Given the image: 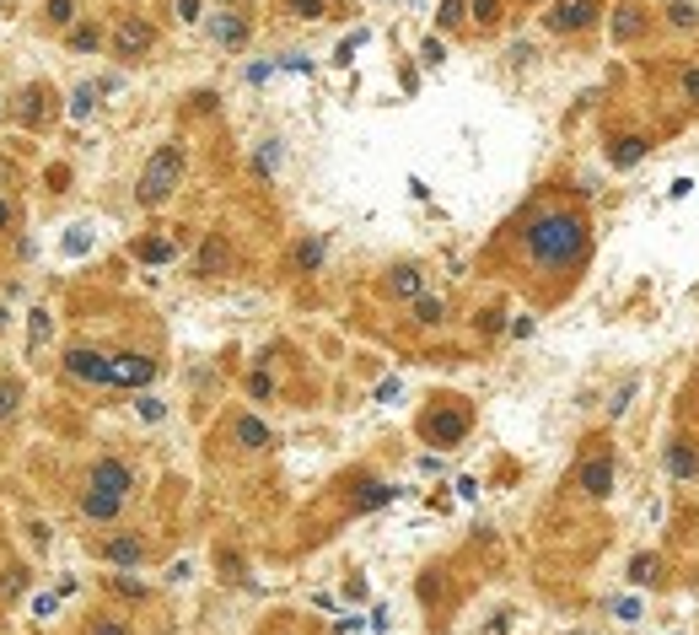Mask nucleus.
I'll return each mask as SVG.
<instances>
[{
	"instance_id": "f257e3e1",
	"label": "nucleus",
	"mask_w": 699,
	"mask_h": 635,
	"mask_svg": "<svg viewBox=\"0 0 699 635\" xmlns=\"http://www.w3.org/2000/svg\"><path fill=\"white\" fill-rule=\"evenodd\" d=\"M517 259L543 281H576V270L592 259V221L576 205H538L517 227Z\"/></svg>"
},
{
	"instance_id": "f03ea898",
	"label": "nucleus",
	"mask_w": 699,
	"mask_h": 635,
	"mask_svg": "<svg viewBox=\"0 0 699 635\" xmlns=\"http://www.w3.org/2000/svg\"><path fill=\"white\" fill-rule=\"evenodd\" d=\"M183 173H188V146H183V140H167V146H157V151L146 157L140 178H135V205H146V210H162V205L173 200L177 189H183Z\"/></svg>"
},
{
	"instance_id": "7ed1b4c3",
	"label": "nucleus",
	"mask_w": 699,
	"mask_h": 635,
	"mask_svg": "<svg viewBox=\"0 0 699 635\" xmlns=\"http://www.w3.org/2000/svg\"><path fill=\"white\" fill-rule=\"evenodd\" d=\"M468 431H473V405H468V399H452V394L431 399L425 415H420V442H425V447H458Z\"/></svg>"
},
{
	"instance_id": "20e7f679",
	"label": "nucleus",
	"mask_w": 699,
	"mask_h": 635,
	"mask_svg": "<svg viewBox=\"0 0 699 635\" xmlns=\"http://www.w3.org/2000/svg\"><path fill=\"white\" fill-rule=\"evenodd\" d=\"M108 49H114L118 65H140V59L157 49V27H151V16H140V11H118L114 33H108Z\"/></svg>"
},
{
	"instance_id": "39448f33",
	"label": "nucleus",
	"mask_w": 699,
	"mask_h": 635,
	"mask_svg": "<svg viewBox=\"0 0 699 635\" xmlns=\"http://www.w3.org/2000/svg\"><path fill=\"white\" fill-rule=\"evenodd\" d=\"M59 372L76 377V383H92V388H114V355L92 345H70L59 355Z\"/></svg>"
},
{
	"instance_id": "423d86ee",
	"label": "nucleus",
	"mask_w": 699,
	"mask_h": 635,
	"mask_svg": "<svg viewBox=\"0 0 699 635\" xmlns=\"http://www.w3.org/2000/svg\"><path fill=\"white\" fill-rule=\"evenodd\" d=\"M597 16H603V0H554L543 27L554 38H582L586 27H597Z\"/></svg>"
},
{
	"instance_id": "0eeeda50",
	"label": "nucleus",
	"mask_w": 699,
	"mask_h": 635,
	"mask_svg": "<svg viewBox=\"0 0 699 635\" xmlns=\"http://www.w3.org/2000/svg\"><path fill=\"white\" fill-rule=\"evenodd\" d=\"M135 468L124 458H97L92 468H86V490H103V496H118V501H129L135 496Z\"/></svg>"
},
{
	"instance_id": "6e6552de",
	"label": "nucleus",
	"mask_w": 699,
	"mask_h": 635,
	"mask_svg": "<svg viewBox=\"0 0 699 635\" xmlns=\"http://www.w3.org/2000/svg\"><path fill=\"white\" fill-rule=\"evenodd\" d=\"M92 549H97L108 566H118V571H135V566L151 560V538H146V533H114V538H97Z\"/></svg>"
},
{
	"instance_id": "1a4fd4ad",
	"label": "nucleus",
	"mask_w": 699,
	"mask_h": 635,
	"mask_svg": "<svg viewBox=\"0 0 699 635\" xmlns=\"http://www.w3.org/2000/svg\"><path fill=\"white\" fill-rule=\"evenodd\" d=\"M576 490H582L586 501H608V496H613V453H608V447H597L592 458H582Z\"/></svg>"
},
{
	"instance_id": "9d476101",
	"label": "nucleus",
	"mask_w": 699,
	"mask_h": 635,
	"mask_svg": "<svg viewBox=\"0 0 699 635\" xmlns=\"http://www.w3.org/2000/svg\"><path fill=\"white\" fill-rule=\"evenodd\" d=\"M194 275H199V281L232 275V237H227V231H205V242H199V253H194Z\"/></svg>"
},
{
	"instance_id": "9b49d317",
	"label": "nucleus",
	"mask_w": 699,
	"mask_h": 635,
	"mask_svg": "<svg viewBox=\"0 0 699 635\" xmlns=\"http://www.w3.org/2000/svg\"><path fill=\"white\" fill-rule=\"evenodd\" d=\"M157 355H146V350H118L114 355V388H146L151 377H157Z\"/></svg>"
},
{
	"instance_id": "f8f14e48",
	"label": "nucleus",
	"mask_w": 699,
	"mask_h": 635,
	"mask_svg": "<svg viewBox=\"0 0 699 635\" xmlns=\"http://www.w3.org/2000/svg\"><path fill=\"white\" fill-rule=\"evenodd\" d=\"M210 38H216V44H227V49H248L253 22H248L242 11H216V16H210Z\"/></svg>"
},
{
	"instance_id": "ddd939ff",
	"label": "nucleus",
	"mask_w": 699,
	"mask_h": 635,
	"mask_svg": "<svg viewBox=\"0 0 699 635\" xmlns=\"http://www.w3.org/2000/svg\"><path fill=\"white\" fill-rule=\"evenodd\" d=\"M382 291L399 296V302H420V296H425V270H420V264H393L388 281H382Z\"/></svg>"
},
{
	"instance_id": "4468645a",
	"label": "nucleus",
	"mask_w": 699,
	"mask_h": 635,
	"mask_svg": "<svg viewBox=\"0 0 699 635\" xmlns=\"http://www.w3.org/2000/svg\"><path fill=\"white\" fill-rule=\"evenodd\" d=\"M232 442L242 453H269L275 447V431L264 425V420H253V415H237L232 420Z\"/></svg>"
},
{
	"instance_id": "2eb2a0df",
	"label": "nucleus",
	"mask_w": 699,
	"mask_h": 635,
	"mask_svg": "<svg viewBox=\"0 0 699 635\" xmlns=\"http://www.w3.org/2000/svg\"><path fill=\"white\" fill-rule=\"evenodd\" d=\"M323 259H329V237H318V231L301 237V242L291 248V275H318Z\"/></svg>"
},
{
	"instance_id": "dca6fc26",
	"label": "nucleus",
	"mask_w": 699,
	"mask_h": 635,
	"mask_svg": "<svg viewBox=\"0 0 699 635\" xmlns=\"http://www.w3.org/2000/svg\"><path fill=\"white\" fill-rule=\"evenodd\" d=\"M641 33H645V5L641 0H619V5H613V38L630 44V38H641Z\"/></svg>"
},
{
	"instance_id": "f3484780",
	"label": "nucleus",
	"mask_w": 699,
	"mask_h": 635,
	"mask_svg": "<svg viewBox=\"0 0 699 635\" xmlns=\"http://www.w3.org/2000/svg\"><path fill=\"white\" fill-rule=\"evenodd\" d=\"M645 151H651L645 135H608V162L613 168H635V162H645Z\"/></svg>"
},
{
	"instance_id": "a211bd4d",
	"label": "nucleus",
	"mask_w": 699,
	"mask_h": 635,
	"mask_svg": "<svg viewBox=\"0 0 699 635\" xmlns=\"http://www.w3.org/2000/svg\"><path fill=\"white\" fill-rule=\"evenodd\" d=\"M667 474H673V479H699V447L689 436H678V442L667 447Z\"/></svg>"
},
{
	"instance_id": "6ab92c4d",
	"label": "nucleus",
	"mask_w": 699,
	"mask_h": 635,
	"mask_svg": "<svg viewBox=\"0 0 699 635\" xmlns=\"http://www.w3.org/2000/svg\"><path fill=\"white\" fill-rule=\"evenodd\" d=\"M76 507H81V517L86 522H114L118 512H124V501H118V496H103V490H81Z\"/></svg>"
},
{
	"instance_id": "aec40b11",
	"label": "nucleus",
	"mask_w": 699,
	"mask_h": 635,
	"mask_svg": "<svg viewBox=\"0 0 699 635\" xmlns=\"http://www.w3.org/2000/svg\"><path fill=\"white\" fill-rule=\"evenodd\" d=\"M409 318H414L420 329H441V323H447V296H431V291H425V296L409 307Z\"/></svg>"
},
{
	"instance_id": "412c9836",
	"label": "nucleus",
	"mask_w": 699,
	"mask_h": 635,
	"mask_svg": "<svg viewBox=\"0 0 699 635\" xmlns=\"http://www.w3.org/2000/svg\"><path fill=\"white\" fill-rule=\"evenodd\" d=\"M393 496H399L393 485H377V479H366V485L355 490V501H350V507H355V512H377V507H388Z\"/></svg>"
},
{
	"instance_id": "4be33fe9",
	"label": "nucleus",
	"mask_w": 699,
	"mask_h": 635,
	"mask_svg": "<svg viewBox=\"0 0 699 635\" xmlns=\"http://www.w3.org/2000/svg\"><path fill=\"white\" fill-rule=\"evenodd\" d=\"M65 44H70V49H81V55H92V49H103V22H76Z\"/></svg>"
},
{
	"instance_id": "5701e85b",
	"label": "nucleus",
	"mask_w": 699,
	"mask_h": 635,
	"mask_svg": "<svg viewBox=\"0 0 699 635\" xmlns=\"http://www.w3.org/2000/svg\"><path fill=\"white\" fill-rule=\"evenodd\" d=\"M22 409V377H0V425H11Z\"/></svg>"
},
{
	"instance_id": "b1692460",
	"label": "nucleus",
	"mask_w": 699,
	"mask_h": 635,
	"mask_svg": "<svg viewBox=\"0 0 699 635\" xmlns=\"http://www.w3.org/2000/svg\"><path fill=\"white\" fill-rule=\"evenodd\" d=\"M630 581H635V587H656V581H662V560H656V555H635V560H630Z\"/></svg>"
},
{
	"instance_id": "393cba45",
	"label": "nucleus",
	"mask_w": 699,
	"mask_h": 635,
	"mask_svg": "<svg viewBox=\"0 0 699 635\" xmlns=\"http://www.w3.org/2000/svg\"><path fill=\"white\" fill-rule=\"evenodd\" d=\"M81 635H135V630H129V620H124V614H92Z\"/></svg>"
},
{
	"instance_id": "a878e982",
	"label": "nucleus",
	"mask_w": 699,
	"mask_h": 635,
	"mask_svg": "<svg viewBox=\"0 0 699 635\" xmlns=\"http://www.w3.org/2000/svg\"><path fill=\"white\" fill-rule=\"evenodd\" d=\"M135 253L146 259V264H167L177 253V242H167V237H146V242H135Z\"/></svg>"
},
{
	"instance_id": "bb28decb",
	"label": "nucleus",
	"mask_w": 699,
	"mask_h": 635,
	"mask_svg": "<svg viewBox=\"0 0 699 635\" xmlns=\"http://www.w3.org/2000/svg\"><path fill=\"white\" fill-rule=\"evenodd\" d=\"M463 16H468V0H441L436 5V27H447V33H458Z\"/></svg>"
},
{
	"instance_id": "cd10ccee",
	"label": "nucleus",
	"mask_w": 699,
	"mask_h": 635,
	"mask_svg": "<svg viewBox=\"0 0 699 635\" xmlns=\"http://www.w3.org/2000/svg\"><path fill=\"white\" fill-rule=\"evenodd\" d=\"M296 22H323L329 16V0H280Z\"/></svg>"
},
{
	"instance_id": "c85d7f7f",
	"label": "nucleus",
	"mask_w": 699,
	"mask_h": 635,
	"mask_svg": "<svg viewBox=\"0 0 699 635\" xmlns=\"http://www.w3.org/2000/svg\"><path fill=\"white\" fill-rule=\"evenodd\" d=\"M92 108H97V81H86V87L70 92V118H92Z\"/></svg>"
},
{
	"instance_id": "c756f323",
	"label": "nucleus",
	"mask_w": 699,
	"mask_h": 635,
	"mask_svg": "<svg viewBox=\"0 0 699 635\" xmlns=\"http://www.w3.org/2000/svg\"><path fill=\"white\" fill-rule=\"evenodd\" d=\"M678 92H684V103H699V59L678 65Z\"/></svg>"
},
{
	"instance_id": "7c9ffc66",
	"label": "nucleus",
	"mask_w": 699,
	"mask_h": 635,
	"mask_svg": "<svg viewBox=\"0 0 699 635\" xmlns=\"http://www.w3.org/2000/svg\"><path fill=\"white\" fill-rule=\"evenodd\" d=\"M468 16L479 27H501V0H468Z\"/></svg>"
},
{
	"instance_id": "2f4dec72",
	"label": "nucleus",
	"mask_w": 699,
	"mask_h": 635,
	"mask_svg": "<svg viewBox=\"0 0 699 635\" xmlns=\"http://www.w3.org/2000/svg\"><path fill=\"white\" fill-rule=\"evenodd\" d=\"M667 27H684V33H694V27H699L694 5H689V0H673V5H667Z\"/></svg>"
},
{
	"instance_id": "473e14b6",
	"label": "nucleus",
	"mask_w": 699,
	"mask_h": 635,
	"mask_svg": "<svg viewBox=\"0 0 699 635\" xmlns=\"http://www.w3.org/2000/svg\"><path fill=\"white\" fill-rule=\"evenodd\" d=\"M44 16L55 27H76V0H44Z\"/></svg>"
},
{
	"instance_id": "72a5a7b5",
	"label": "nucleus",
	"mask_w": 699,
	"mask_h": 635,
	"mask_svg": "<svg viewBox=\"0 0 699 635\" xmlns=\"http://www.w3.org/2000/svg\"><path fill=\"white\" fill-rule=\"evenodd\" d=\"M248 394H253V399H275V377H269L264 366H258V372H248Z\"/></svg>"
},
{
	"instance_id": "f704fd0d",
	"label": "nucleus",
	"mask_w": 699,
	"mask_h": 635,
	"mask_svg": "<svg viewBox=\"0 0 699 635\" xmlns=\"http://www.w3.org/2000/svg\"><path fill=\"white\" fill-rule=\"evenodd\" d=\"M280 168V140H264V151H258V173H275Z\"/></svg>"
},
{
	"instance_id": "c9c22d12",
	"label": "nucleus",
	"mask_w": 699,
	"mask_h": 635,
	"mask_svg": "<svg viewBox=\"0 0 699 635\" xmlns=\"http://www.w3.org/2000/svg\"><path fill=\"white\" fill-rule=\"evenodd\" d=\"M501 318H506L501 307H484V312H479V334H501V329H506Z\"/></svg>"
},
{
	"instance_id": "e433bc0d",
	"label": "nucleus",
	"mask_w": 699,
	"mask_h": 635,
	"mask_svg": "<svg viewBox=\"0 0 699 635\" xmlns=\"http://www.w3.org/2000/svg\"><path fill=\"white\" fill-rule=\"evenodd\" d=\"M199 11H205L199 0H173V16H177V22H199Z\"/></svg>"
},
{
	"instance_id": "4c0bfd02",
	"label": "nucleus",
	"mask_w": 699,
	"mask_h": 635,
	"mask_svg": "<svg viewBox=\"0 0 699 635\" xmlns=\"http://www.w3.org/2000/svg\"><path fill=\"white\" fill-rule=\"evenodd\" d=\"M140 420H162V415H167V409H162V399H151V394H140Z\"/></svg>"
},
{
	"instance_id": "58836bf2",
	"label": "nucleus",
	"mask_w": 699,
	"mask_h": 635,
	"mask_svg": "<svg viewBox=\"0 0 699 635\" xmlns=\"http://www.w3.org/2000/svg\"><path fill=\"white\" fill-rule=\"evenodd\" d=\"M613 614H619L624 625H635V620H641V598H635V603H630V598H619V603H613Z\"/></svg>"
},
{
	"instance_id": "ea45409f",
	"label": "nucleus",
	"mask_w": 699,
	"mask_h": 635,
	"mask_svg": "<svg viewBox=\"0 0 699 635\" xmlns=\"http://www.w3.org/2000/svg\"><path fill=\"white\" fill-rule=\"evenodd\" d=\"M630 394H635V383H624V388H619V394H613V405H608V415H613V420H619V415H624V409H630Z\"/></svg>"
},
{
	"instance_id": "a19ab883",
	"label": "nucleus",
	"mask_w": 699,
	"mask_h": 635,
	"mask_svg": "<svg viewBox=\"0 0 699 635\" xmlns=\"http://www.w3.org/2000/svg\"><path fill=\"white\" fill-rule=\"evenodd\" d=\"M108 587H114L118 598H146V587H140V581H124V577H114Z\"/></svg>"
},
{
	"instance_id": "79ce46f5",
	"label": "nucleus",
	"mask_w": 699,
	"mask_h": 635,
	"mask_svg": "<svg viewBox=\"0 0 699 635\" xmlns=\"http://www.w3.org/2000/svg\"><path fill=\"white\" fill-rule=\"evenodd\" d=\"M33 340H38V345L49 340V312H33Z\"/></svg>"
},
{
	"instance_id": "37998d69",
	"label": "nucleus",
	"mask_w": 699,
	"mask_h": 635,
	"mask_svg": "<svg viewBox=\"0 0 699 635\" xmlns=\"http://www.w3.org/2000/svg\"><path fill=\"white\" fill-rule=\"evenodd\" d=\"M11 221H16V216H11V205L0 200V231H11Z\"/></svg>"
},
{
	"instance_id": "c03bdc74",
	"label": "nucleus",
	"mask_w": 699,
	"mask_h": 635,
	"mask_svg": "<svg viewBox=\"0 0 699 635\" xmlns=\"http://www.w3.org/2000/svg\"><path fill=\"white\" fill-rule=\"evenodd\" d=\"M0 323H5V307H0Z\"/></svg>"
},
{
	"instance_id": "a18cd8bd",
	"label": "nucleus",
	"mask_w": 699,
	"mask_h": 635,
	"mask_svg": "<svg viewBox=\"0 0 699 635\" xmlns=\"http://www.w3.org/2000/svg\"><path fill=\"white\" fill-rule=\"evenodd\" d=\"M232 5H237V0H227V11H232Z\"/></svg>"
},
{
	"instance_id": "49530a36",
	"label": "nucleus",
	"mask_w": 699,
	"mask_h": 635,
	"mask_svg": "<svg viewBox=\"0 0 699 635\" xmlns=\"http://www.w3.org/2000/svg\"><path fill=\"white\" fill-rule=\"evenodd\" d=\"M527 5H532V0H527Z\"/></svg>"
}]
</instances>
